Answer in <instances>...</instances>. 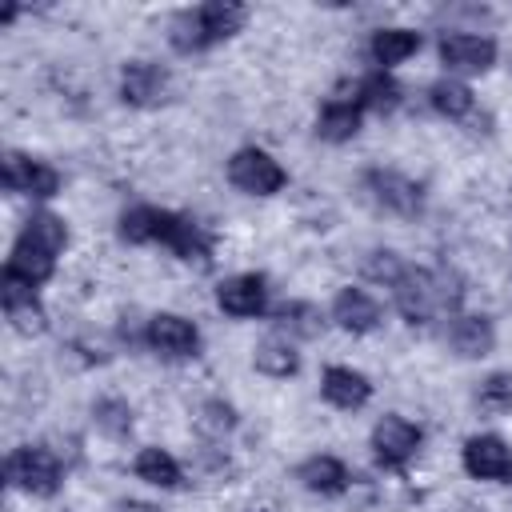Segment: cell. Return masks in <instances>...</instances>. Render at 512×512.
<instances>
[{
	"label": "cell",
	"instance_id": "cell-22",
	"mask_svg": "<svg viewBox=\"0 0 512 512\" xmlns=\"http://www.w3.org/2000/svg\"><path fill=\"white\" fill-rule=\"evenodd\" d=\"M16 240H24V244H32V248H40L48 256H60L68 248V224H64V216L40 208V212H32L24 220V228H20Z\"/></svg>",
	"mask_w": 512,
	"mask_h": 512
},
{
	"label": "cell",
	"instance_id": "cell-19",
	"mask_svg": "<svg viewBox=\"0 0 512 512\" xmlns=\"http://www.w3.org/2000/svg\"><path fill=\"white\" fill-rule=\"evenodd\" d=\"M132 472L144 480V484H152V488H180V480H184V468H180V460L168 452V448H160V444H148V448H140L136 452V460H132Z\"/></svg>",
	"mask_w": 512,
	"mask_h": 512
},
{
	"label": "cell",
	"instance_id": "cell-18",
	"mask_svg": "<svg viewBox=\"0 0 512 512\" xmlns=\"http://www.w3.org/2000/svg\"><path fill=\"white\" fill-rule=\"evenodd\" d=\"M416 48H420V32H416V28H404V24H384V28H376L372 40H368V56H372L384 72L396 68V64H404L408 56H416Z\"/></svg>",
	"mask_w": 512,
	"mask_h": 512
},
{
	"label": "cell",
	"instance_id": "cell-11",
	"mask_svg": "<svg viewBox=\"0 0 512 512\" xmlns=\"http://www.w3.org/2000/svg\"><path fill=\"white\" fill-rule=\"evenodd\" d=\"M120 100L128 108H156L168 100V68L156 60H128L120 68Z\"/></svg>",
	"mask_w": 512,
	"mask_h": 512
},
{
	"label": "cell",
	"instance_id": "cell-29",
	"mask_svg": "<svg viewBox=\"0 0 512 512\" xmlns=\"http://www.w3.org/2000/svg\"><path fill=\"white\" fill-rule=\"evenodd\" d=\"M360 272H364L372 284L392 288V284L408 272V264H404V256H400V252H392V248H372V252H364V256H360Z\"/></svg>",
	"mask_w": 512,
	"mask_h": 512
},
{
	"label": "cell",
	"instance_id": "cell-28",
	"mask_svg": "<svg viewBox=\"0 0 512 512\" xmlns=\"http://www.w3.org/2000/svg\"><path fill=\"white\" fill-rule=\"evenodd\" d=\"M92 424L108 440H124L132 432V424H136V412H132V404L124 396H100V400H92Z\"/></svg>",
	"mask_w": 512,
	"mask_h": 512
},
{
	"label": "cell",
	"instance_id": "cell-25",
	"mask_svg": "<svg viewBox=\"0 0 512 512\" xmlns=\"http://www.w3.org/2000/svg\"><path fill=\"white\" fill-rule=\"evenodd\" d=\"M4 272L16 276V280H24V284H32V288H40L44 280H52V272H56V256H48V252H40V248L16 240L12 252H8V260H4Z\"/></svg>",
	"mask_w": 512,
	"mask_h": 512
},
{
	"label": "cell",
	"instance_id": "cell-27",
	"mask_svg": "<svg viewBox=\"0 0 512 512\" xmlns=\"http://www.w3.org/2000/svg\"><path fill=\"white\" fill-rule=\"evenodd\" d=\"M276 324L292 340H316L324 332V312L312 300H288L276 308Z\"/></svg>",
	"mask_w": 512,
	"mask_h": 512
},
{
	"label": "cell",
	"instance_id": "cell-26",
	"mask_svg": "<svg viewBox=\"0 0 512 512\" xmlns=\"http://www.w3.org/2000/svg\"><path fill=\"white\" fill-rule=\"evenodd\" d=\"M164 216H168V208H156V204L124 208L120 212V240H128V244H160Z\"/></svg>",
	"mask_w": 512,
	"mask_h": 512
},
{
	"label": "cell",
	"instance_id": "cell-3",
	"mask_svg": "<svg viewBox=\"0 0 512 512\" xmlns=\"http://www.w3.org/2000/svg\"><path fill=\"white\" fill-rule=\"evenodd\" d=\"M4 472H8V484L20 488V492H28V496H52L60 488V480H64L60 476V460L44 444H20V448H12Z\"/></svg>",
	"mask_w": 512,
	"mask_h": 512
},
{
	"label": "cell",
	"instance_id": "cell-15",
	"mask_svg": "<svg viewBox=\"0 0 512 512\" xmlns=\"http://www.w3.org/2000/svg\"><path fill=\"white\" fill-rule=\"evenodd\" d=\"M296 480H300L308 492H316V496H340V492H348L352 472H348V464H344L340 456L316 452V456H308V460L296 468Z\"/></svg>",
	"mask_w": 512,
	"mask_h": 512
},
{
	"label": "cell",
	"instance_id": "cell-32",
	"mask_svg": "<svg viewBox=\"0 0 512 512\" xmlns=\"http://www.w3.org/2000/svg\"><path fill=\"white\" fill-rule=\"evenodd\" d=\"M116 512H164L160 504H148V500H120Z\"/></svg>",
	"mask_w": 512,
	"mask_h": 512
},
{
	"label": "cell",
	"instance_id": "cell-8",
	"mask_svg": "<svg viewBox=\"0 0 512 512\" xmlns=\"http://www.w3.org/2000/svg\"><path fill=\"white\" fill-rule=\"evenodd\" d=\"M364 188H368V196H372L384 212L404 216V220H412V216L420 212V204H424L420 184H416L412 176L396 172V168H372V172L364 176Z\"/></svg>",
	"mask_w": 512,
	"mask_h": 512
},
{
	"label": "cell",
	"instance_id": "cell-17",
	"mask_svg": "<svg viewBox=\"0 0 512 512\" xmlns=\"http://www.w3.org/2000/svg\"><path fill=\"white\" fill-rule=\"evenodd\" d=\"M360 120H364V108L352 96H332L316 116V136L328 144H348L360 132Z\"/></svg>",
	"mask_w": 512,
	"mask_h": 512
},
{
	"label": "cell",
	"instance_id": "cell-9",
	"mask_svg": "<svg viewBox=\"0 0 512 512\" xmlns=\"http://www.w3.org/2000/svg\"><path fill=\"white\" fill-rule=\"evenodd\" d=\"M440 64L448 72H460V76L488 72L496 64V40L480 36V32H448L440 40Z\"/></svg>",
	"mask_w": 512,
	"mask_h": 512
},
{
	"label": "cell",
	"instance_id": "cell-6",
	"mask_svg": "<svg viewBox=\"0 0 512 512\" xmlns=\"http://www.w3.org/2000/svg\"><path fill=\"white\" fill-rule=\"evenodd\" d=\"M460 468L484 484H512V444L496 432L468 436L460 448Z\"/></svg>",
	"mask_w": 512,
	"mask_h": 512
},
{
	"label": "cell",
	"instance_id": "cell-16",
	"mask_svg": "<svg viewBox=\"0 0 512 512\" xmlns=\"http://www.w3.org/2000/svg\"><path fill=\"white\" fill-rule=\"evenodd\" d=\"M448 344H452V352H456V356H464V360H480V356H488V352H492V344H496V328H492V320H488V316H480V312L452 316Z\"/></svg>",
	"mask_w": 512,
	"mask_h": 512
},
{
	"label": "cell",
	"instance_id": "cell-23",
	"mask_svg": "<svg viewBox=\"0 0 512 512\" xmlns=\"http://www.w3.org/2000/svg\"><path fill=\"white\" fill-rule=\"evenodd\" d=\"M252 364L260 376H272V380H288L296 368H300V352L292 348L288 336H264L256 348H252Z\"/></svg>",
	"mask_w": 512,
	"mask_h": 512
},
{
	"label": "cell",
	"instance_id": "cell-30",
	"mask_svg": "<svg viewBox=\"0 0 512 512\" xmlns=\"http://www.w3.org/2000/svg\"><path fill=\"white\" fill-rule=\"evenodd\" d=\"M232 428H236V408H232L228 400L212 396V400H204V404L196 408V432H200V436L224 440Z\"/></svg>",
	"mask_w": 512,
	"mask_h": 512
},
{
	"label": "cell",
	"instance_id": "cell-20",
	"mask_svg": "<svg viewBox=\"0 0 512 512\" xmlns=\"http://www.w3.org/2000/svg\"><path fill=\"white\" fill-rule=\"evenodd\" d=\"M428 104L436 116L444 120H468L476 112V92L460 80V76H440L432 88H428Z\"/></svg>",
	"mask_w": 512,
	"mask_h": 512
},
{
	"label": "cell",
	"instance_id": "cell-31",
	"mask_svg": "<svg viewBox=\"0 0 512 512\" xmlns=\"http://www.w3.org/2000/svg\"><path fill=\"white\" fill-rule=\"evenodd\" d=\"M476 400H480V408H488V412H512V372H492V376H484L480 388H476Z\"/></svg>",
	"mask_w": 512,
	"mask_h": 512
},
{
	"label": "cell",
	"instance_id": "cell-24",
	"mask_svg": "<svg viewBox=\"0 0 512 512\" xmlns=\"http://www.w3.org/2000/svg\"><path fill=\"white\" fill-rule=\"evenodd\" d=\"M400 96H404V88H400L396 76L384 72V68L360 76V80H356V92H352V100H356L364 112H392V108L400 104Z\"/></svg>",
	"mask_w": 512,
	"mask_h": 512
},
{
	"label": "cell",
	"instance_id": "cell-13",
	"mask_svg": "<svg viewBox=\"0 0 512 512\" xmlns=\"http://www.w3.org/2000/svg\"><path fill=\"white\" fill-rule=\"evenodd\" d=\"M320 396L340 408V412H356L372 400V380L360 372V368H348V364H328L324 376H320Z\"/></svg>",
	"mask_w": 512,
	"mask_h": 512
},
{
	"label": "cell",
	"instance_id": "cell-4",
	"mask_svg": "<svg viewBox=\"0 0 512 512\" xmlns=\"http://www.w3.org/2000/svg\"><path fill=\"white\" fill-rule=\"evenodd\" d=\"M420 444H424L420 424L408 420V416H400V412L380 416L372 424V436H368V448H372V456H376L380 468H404V464H412V456L420 452Z\"/></svg>",
	"mask_w": 512,
	"mask_h": 512
},
{
	"label": "cell",
	"instance_id": "cell-21",
	"mask_svg": "<svg viewBox=\"0 0 512 512\" xmlns=\"http://www.w3.org/2000/svg\"><path fill=\"white\" fill-rule=\"evenodd\" d=\"M196 16H200V24H204L208 44H220V40L236 36V32L248 24V8H244V4H232V0H208V4H196Z\"/></svg>",
	"mask_w": 512,
	"mask_h": 512
},
{
	"label": "cell",
	"instance_id": "cell-14",
	"mask_svg": "<svg viewBox=\"0 0 512 512\" xmlns=\"http://www.w3.org/2000/svg\"><path fill=\"white\" fill-rule=\"evenodd\" d=\"M332 320L344 328V332H352V336H368V332H376L380 328V320H384V312H380V304L364 292V288H340L336 296H332Z\"/></svg>",
	"mask_w": 512,
	"mask_h": 512
},
{
	"label": "cell",
	"instance_id": "cell-12",
	"mask_svg": "<svg viewBox=\"0 0 512 512\" xmlns=\"http://www.w3.org/2000/svg\"><path fill=\"white\" fill-rule=\"evenodd\" d=\"M160 244H164L172 256L188 260V264H192V260H196V264H208V260H212V236H208V228H204L200 220L184 216V212H168V216H164Z\"/></svg>",
	"mask_w": 512,
	"mask_h": 512
},
{
	"label": "cell",
	"instance_id": "cell-1",
	"mask_svg": "<svg viewBox=\"0 0 512 512\" xmlns=\"http://www.w3.org/2000/svg\"><path fill=\"white\" fill-rule=\"evenodd\" d=\"M392 296H396V308L408 324H428L444 304L456 300V292H448V280L432 268H412L392 284Z\"/></svg>",
	"mask_w": 512,
	"mask_h": 512
},
{
	"label": "cell",
	"instance_id": "cell-5",
	"mask_svg": "<svg viewBox=\"0 0 512 512\" xmlns=\"http://www.w3.org/2000/svg\"><path fill=\"white\" fill-rule=\"evenodd\" d=\"M144 344L164 360H192L200 352V328L180 312H152L144 320Z\"/></svg>",
	"mask_w": 512,
	"mask_h": 512
},
{
	"label": "cell",
	"instance_id": "cell-10",
	"mask_svg": "<svg viewBox=\"0 0 512 512\" xmlns=\"http://www.w3.org/2000/svg\"><path fill=\"white\" fill-rule=\"evenodd\" d=\"M216 308L236 320H252L268 308V280L260 272H236L216 284Z\"/></svg>",
	"mask_w": 512,
	"mask_h": 512
},
{
	"label": "cell",
	"instance_id": "cell-7",
	"mask_svg": "<svg viewBox=\"0 0 512 512\" xmlns=\"http://www.w3.org/2000/svg\"><path fill=\"white\" fill-rule=\"evenodd\" d=\"M4 188L16 196L52 200L60 192V172L48 160H36L24 152H4Z\"/></svg>",
	"mask_w": 512,
	"mask_h": 512
},
{
	"label": "cell",
	"instance_id": "cell-2",
	"mask_svg": "<svg viewBox=\"0 0 512 512\" xmlns=\"http://www.w3.org/2000/svg\"><path fill=\"white\" fill-rule=\"evenodd\" d=\"M224 172H228V184H232L236 192H244V196H276V192L288 184L284 164H280L268 148H256V144L236 148V152L228 156Z\"/></svg>",
	"mask_w": 512,
	"mask_h": 512
}]
</instances>
